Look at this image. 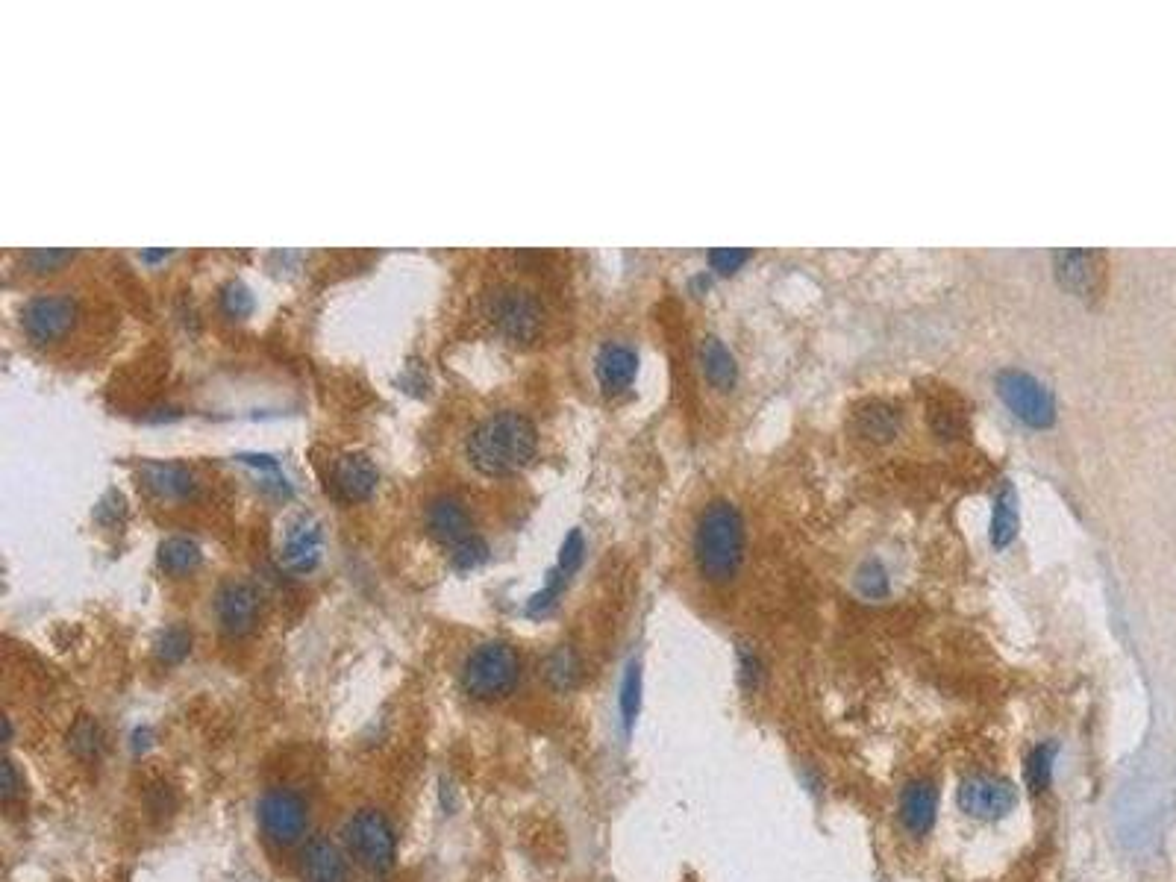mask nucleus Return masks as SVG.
<instances>
[{
    "label": "nucleus",
    "mask_w": 1176,
    "mask_h": 882,
    "mask_svg": "<svg viewBox=\"0 0 1176 882\" xmlns=\"http://www.w3.org/2000/svg\"><path fill=\"white\" fill-rule=\"evenodd\" d=\"M480 306H483V318L509 342L530 344L539 339L544 327V306L536 292L515 283H500L486 289Z\"/></svg>",
    "instance_id": "nucleus-4"
},
{
    "label": "nucleus",
    "mask_w": 1176,
    "mask_h": 882,
    "mask_svg": "<svg viewBox=\"0 0 1176 882\" xmlns=\"http://www.w3.org/2000/svg\"><path fill=\"white\" fill-rule=\"evenodd\" d=\"M450 559H453L456 568L474 571V568H480V565L489 559V544H486V539H483L480 533H474L471 539H465L462 544H456V547L450 550Z\"/></svg>",
    "instance_id": "nucleus-29"
},
{
    "label": "nucleus",
    "mask_w": 1176,
    "mask_h": 882,
    "mask_svg": "<svg viewBox=\"0 0 1176 882\" xmlns=\"http://www.w3.org/2000/svg\"><path fill=\"white\" fill-rule=\"evenodd\" d=\"M259 609H262V597L256 586H250L245 580H227L215 591V618L227 636H247L259 621Z\"/></svg>",
    "instance_id": "nucleus-11"
},
{
    "label": "nucleus",
    "mask_w": 1176,
    "mask_h": 882,
    "mask_svg": "<svg viewBox=\"0 0 1176 882\" xmlns=\"http://www.w3.org/2000/svg\"><path fill=\"white\" fill-rule=\"evenodd\" d=\"M521 677V659L506 641H486L474 647L462 662V688L471 700L494 703L509 697Z\"/></svg>",
    "instance_id": "nucleus-3"
},
{
    "label": "nucleus",
    "mask_w": 1176,
    "mask_h": 882,
    "mask_svg": "<svg viewBox=\"0 0 1176 882\" xmlns=\"http://www.w3.org/2000/svg\"><path fill=\"white\" fill-rule=\"evenodd\" d=\"M932 430L941 439H956L962 433V421H959V415L953 409H935L932 412Z\"/></svg>",
    "instance_id": "nucleus-35"
},
{
    "label": "nucleus",
    "mask_w": 1176,
    "mask_h": 882,
    "mask_svg": "<svg viewBox=\"0 0 1176 882\" xmlns=\"http://www.w3.org/2000/svg\"><path fill=\"white\" fill-rule=\"evenodd\" d=\"M744 556V518L730 500H712L694 530V559L706 580L730 583Z\"/></svg>",
    "instance_id": "nucleus-2"
},
{
    "label": "nucleus",
    "mask_w": 1176,
    "mask_h": 882,
    "mask_svg": "<svg viewBox=\"0 0 1176 882\" xmlns=\"http://www.w3.org/2000/svg\"><path fill=\"white\" fill-rule=\"evenodd\" d=\"M1056 744H1038L1027 759V785L1032 791H1044L1053 780Z\"/></svg>",
    "instance_id": "nucleus-26"
},
{
    "label": "nucleus",
    "mask_w": 1176,
    "mask_h": 882,
    "mask_svg": "<svg viewBox=\"0 0 1176 882\" xmlns=\"http://www.w3.org/2000/svg\"><path fill=\"white\" fill-rule=\"evenodd\" d=\"M750 256H753V253L744 250V247H715V250L706 253V262H709V268L718 271V274H735Z\"/></svg>",
    "instance_id": "nucleus-31"
},
{
    "label": "nucleus",
    "mask_w": 1176,
    "mask_h": 882,
    "mask_svg": "<svg viewBox=\"0 0 1176 882\" xmlns=\"http://www.w3.org/2000/svg\"><path fill=\"white\" fill-rule=\"evenodd\" d=\"M1018 536V494L1009 483H1003L994 494V509H991V544L994 547H1009Z\"/></svg>",
    "instance_id": "nucleus-21"
},
{
    "label": "nucleus",
    "mask_w": 1176,
    "mask_h": 882,
    "mask_svg": "<svg viewBox=\"0 0 1176 882\" xmlns=\"http://www.w3.org/2000/svg\"><path fill=\"white\" fill-rule=\"evenodd\" d=\"M539 430L530 415L503 409L483 418L465 441V456L483 477H509L533 462Z\"/></svg>",
    "instance_id": "nucleus-1"
},
{
    "label": "nucleus",
    "mask_w": 1176,
    "mask_h": 882,
    "mask_svg": "<svg viewBox=\"0 0 1176 882\" xmlns=\"http://www.w3.org/2000/svg\"><path fill=\"white\" fill-rule=\"evenodd\" d=\"M1053 271L1062 283V289L1079 297H1091L1100 286V253L1094 250H1056L1053 253Z\"/></svg>",
    "instance_id": "nucleus-15"
},
{
    "label": "nucleus",
    "mask_w": 1176,
    "mask_h": 882,
    "mask_svg": "<svg viewBox=\"0 0 1176 882\" xmlns=\"http://www.w3.org/2000/svg\"><path fill=\"white\" fill-rule=\"evenodd\" d=\"M380 483L377 465L365 453H342L333 462V489L347 503H362L368 500Z\"/></svg>",
    "instance_id": "nucleus-14"
},
{
    "label": "nucleus",
    "mask_w": 1176,
    "mask_h": 882,
    "mask_svg": "<svg viewBox=\"0 0 1176 882\" xmlns=\"http://www.w3.org/2000/svg\"><path fill=\"white\" fill-rule=\"evenodd\" d=\"M856 588L859 594H865L868 600H877L888 594V574L877 559H868L859 571H856Z\"/></svg>",
    "instance_id": "nucleus-30"
},
{
    "label": "nucleus",
    "mask_w": 1176,
    "mask_h": 882,
    "mask_svg": "<svg viewBox=\"0 0 1176 882\" xmlns=\"http://www.w3.org/2000/svg\"><path fill=\"white\" fill-rule=\"evenodd\" d=\"M3 741H12V724H9V718H3Z\"/></svg>",
    "instance_id": "nucleus-38"
},
{
    "label": "nucleus",
    "mask_w": 1176,
    "mask_h": 882,
    "mask_svg": "<svg viewBox=\"0 0 1176 882\" xmlns=\"http://www.w3.org/2000/svg\"><path fill=\"white\" fill-rule=\"evenodd\" d=\"M618 703H621V718H624V727H627V730H633V724H636V718H638V709H641V668H638V662H630V665H627V671H624V680H621V697H618Z\"/></svg>",
    "instance_id": "nucleus-24"
},
{
    "label": "nucleus",
    "mask_w": 1176,
    "mask_h": 882,
    "mask_svg": "<svg viewBox=\"0 0 1176 882\" xmlns=\"http://www.w3.org/2000/svg\"><path fill=\"white\" fill-rule=\"evenodd\" d=\"M959 809L980 821H1000L1018 806V788L1003 777L974 774L959 785Z\"/></svg>",
    "instance_id": "nucleus-8"
},
{
    "label": "nucleus",
    "mask_w": 1176,
    "mask_h": 882,
    "mask_svg": "<svg viewBox=\"0 0 1176 882\" xmlns=\"http://www.w3.org/2000/svg\"><path fill=\"white\" fill-rule=\"evenodd\" d=\"M74 259V250H56V247H39V250H30V253H24V265L30 268V271H36V274H45V271H53V268H59V265H65V262H71Z\"/></svg>",
    "instance_id": "nucleus-32"
},
{
    "label": "nucleus",
    "mask_w": 1176,
    "mask_h": 882,
    "mask_svg": "<svg viewBox=\"0 0 1176 882\" xmlns=\"http://www.w3.org/2000/svg\"><path fill=\"white\" fill-rule=\"evenodd\" d=\"M200 544L189 536H168L159 544V568L171 577H186L200 565Z\"/></svg>",
    "instance_id": "nucleus-22"
},
{
    "label": "nucleus",
    "mask_w": 1176,
    "mask_h": 882,
    "mask_svg": "<svg viewBox=\"0 0 1176 882\" xmlns=\"http://www.w3.org/2000/svg\"><path fill=\"white\" fill-rule=\"evenodd\" d=\"M68 747H71L74 756H80V759H95L100 753V747H103V733H100L98 721L80 718V721L71 727V733H68Z\"/></svg>",
    "instance_id": "nucleus-25"
},
{
    "label": "nucleus",
    "mask_w": 1176,
    "mask_h": 882,
    "mask_svg": "<svg viewBox=\"0 0 1176 882\" xmlns=\"http://www.w3.org/2000/svg\"><path fill=\"white\" fill-rule=\"evenodd\" d=\"M738 680L747 691H753L762 680V662L750 647H738Z\"/></svg>",
    "instance_id": "nucleus-34"
},
{
    "label": "nucleus",
    "mask_w": 1176,
    "mask_h": 882,
    "mask_svg": "<svg viewBox=\"0 0 1176 882\" xmlns=\"http://www.w3.org/2000/svg\"><path fill=\"white\" fill-rule=\"evenodd\" d=\"M324 559V527L315 515H294L283 530L280 562L289 574H312Z\"/></svg>",
    "instance_id": "nucleus-9"
},
{
    "label": "nucleus",
    "mask_w": 1176,
    "mask_h": 882,
    "mask_svg": "<svg viewBox=\"0 0 1176 882\" xmlns=\"http://www.w3.org/2000/svg\"><path fill=\"white\" fill-rule=\"evenodd\" d=\"M218 306L227 318H247L253 312V294L242 280H230L218 294Z\"/></svg>",
    "instance_id": "nucleus-28"
},
{
    "label": "nucleus",
    "mask_w": 1176,
    "mask_h": 882,
    "mask_svg": "<svg viewBox=\"0 0 1176 882\" xmlns=\"http://www.w3.org/2000/svg\"><path fill=\"white\" fill-rule=\"evenodd\" d=\"M424 524H427V533L447 550H453L456 544L474 536V518L468 512V503L450 491H441L436 497H430V503L424 509Z\"/></svg>",
    "instance_id": "nucleus-12"
},
{
    "label": "nucleus",
    "mask_w": 1176,
    "mask_h": 882,
    "mask_svg": "<svg viewBox=\"0 0 1176 882\" xmlns=\"http://www.w3.org/2000/svg\"><path fill=\"white\" fill-rule=\"evenodd\" d=\"M259 824L274 844L289 847L306 830V803L289 788H271L259 800Z\"/></svg>",
    "instance_id": "nucleus-10"
},
{
    "label": "nucleus",
    "mask_w": 1176,
    "mask_h": 882,
    "mask_svg": "<svg viewBox=\"0 0 1176 882\" xmlns=\"http://www.w3.org/2000/svg\"><path fill=\"white\" fill-rule=\"evenodd\" d=\"M192 650V633L183 627H168L156 641V656L165 665H180Z\"/></svg>",
    "instance_id": "nucleus-27"
},
{
    "label": "nucleus",
    "mask_w": 1176,
    "mask_h": 882,
    "mask_svg": "<svg viewBox=\"0 0 1176 882\" xmlns=\"http://www.w3.org/2000/svg\"><path fill=\"white\" fill-rule=\"evenodd\" d=\"M700 365H703V374H706L709 386H715L718 392L735 389L738 365H735L733 353L727 350V344L721 342L718 336H706L700 342Z\"/></svg>",
    "instance_id": "nucleus-19"
},
{
    "label": "nucleus",
    "mask_w": 1176,
    "mask_h": 882,
    "mask_svg": "<svg viewBox=\"0 0 1176 882\" xmlns=\"http://www.w3.org/2000/svg\"><path fill=\"white\" fill-rule=\"evenodd\" d=\"M997 392L1003 403L1035 430H1044L1056 421V403L1044 383H1038L1027 371L1006 368L997 374Z\"/></svg>",
    "instance_id": "nucleus-7"
},
{
    "label": "nucleus",
    "mask_w": 1176,
    "mask_h": 882,
    "mask_svg": "<svg viewBox=\"0 0 1176 882\" xmlns=\"http://www.w3.org/2000/svg\"><path fill=\"white\" fill-rule=\"evenodd\" d=\"M168 256H171V250H165V247H159V250H142V253H139L142 262H165Z\"/></svg>",
    "instance_id": "nucleus-37"
},
{
    "label": "nucleus",
    "mask_w": 1176,
    "mask_h": 882,
    "mask_svg": "<svg viewBox=\"0 0 1176 882\" xmlns=\"http://www.w3.org/2000/svg\"><path fill=\"white\" fill-rule=\"evenodd\" d=\"M577 677H580V662H577V653L571 650V647H559L550 659H547V680L553 683V688H559V691H568V688L577 683Z\"/></svg>",
    "instance_id": "nucleus-23"
},
{
    "label": "nucleus",
    "mask_w": 1176,
    "mask_h": 882,
    "mask_svg": "<svg viewBox=\"0 0 1176 882\" xmlns=\"http://www.w3.org/2000/svg\"><path fill=\"white\" fill-rule=\"evenodd\" d=\"M24 791V780L18 777V768H15V762L12 759H6L3 762V785H0V797H3V803H12L18 794Z\"/></svg>",
    "instance_id": "nucleus-36"
},
{
    "label": "nucleus",
    "mask_w": 1176,
    "mask_h": 882,
    "mask_svg": "<svg viewBox=\"0 0 1176 882\" xmlns=\"http://www.w3.org/2000/svg\"><path fill=\"white\" fill-rule=\"evenodd\" d=\"M139 477L145 483V489L159 497V500H197L200 494V480L197 474L183 465V462H171V459H147L139 468Z\"/></svg>",
    "instance_id": "nucleus-13"
},
{
    "label": "nucleus",
    "mask_w": 1176,
    "mask_h": 882,
    "mask_svg": "<svg viewBox=\"0 0 1176 882\" xmlns=\"http://www.w3.org/2000/svg\"><path fill=\"white\" fill-rule=\"evenodd\" d=\"M342 841L347 853L356 859V865H362L374 874H386L394 868L397 838H394L392 824L383 812H377V809L353 812L344 824Z\"/></svg>",
    "instance_id": "nucleus-5"
},
{
    "label": "nucleus",
    "mask_w": 1176,
    "mask_h": 882,
    "mask_svg": "<svg viewBox=\"0 0 1176 882\" xmlns=\"http://www.w3.org/2000/svg\"><path fill=\"white\" fill-rule=\"evenodd\" d=\"M594 374L606 394H621L638 374V353L630 344L606 342L594 356Z\"/></svg>",
    "instance_id": "nucleus-16"
},
{
    "label": "nucleus",
    "mask_w": 1176,
    "mask_h": 882,
    "mask_svg": "<svg viewBox=\"0 0 1176 882\" xmlns=\"http://www.w3.org/2000/svg\"><path fill=\"white\" fill-rule=\"evenodd\" d=\"M938 815V791L930 780L909 783L900 794V821L912 835H927Z\"/></svg>",
    "instance_id": "nucleus-18"
},
{
    "label": "nucleus",
    "mask_w": 1176,
    "mask_h": 882,
    "mask_svg": "<svg viewBox=\"0 0 1176 882\" xmlns=\"http://www.w3.org/2000/svg\"><path fill=\"white\" fill-rule=\"evenodd\" d=\"M856 430L871 441H891L900 430V412L882 400H871L856 409Z\"/></svg>",
    "instance_id": "nucleus-20"
},
{
    "label": "nucleus",
    "mask_w": 1176,
    "mask_h": 882,
    "mask_svg": "<svg viewBox=\"0 0 1176 882\" xmlns=\"http://www.w3.org/2000/svg\"><path fill=\"white\" fill-rule=\"evenodd\" d=\"M583 553H586V544H583V533L574 527L568 536H565V541H562V547H559V559H556V565L562 568V571H568L571 577H574V571L580 568V562H583Z\"/></svg>",
    "instance_id": "nucleus-33"
},
{
    "label": "nucleus",
    "mask_w": 1176,
    "mask_h": 882,
    "mask_svg": "<svg viewBox=\"0 0 1176 882\" xmlns=\"http://www.w3.org/2000/svg\"><path fill=\"white\" fill-rule=\"evenodd\" d=\"M300 874L306 882H347L344 853L330 838L318 835L300 853Z\"/></svg>",
    "instance_id": "nucleus-17"
},
{
    "label": "nucleus",
    "mask_w": 1176,
    "mask_h": 882,
    "mask_svg": "<svg viewBox=\"0 0 1176 882\" xmlns=\"http://www.w3.org/2000/svg\"><path fill=\"white\" fill-rule=\"evenodd\" d=\"M80 318V303L71 294L45 292L33 294L21 306V330L36 344H50L65 339Z\"/></svg>",
    "instance_id": "nucleus-6"
}]
</instances>
